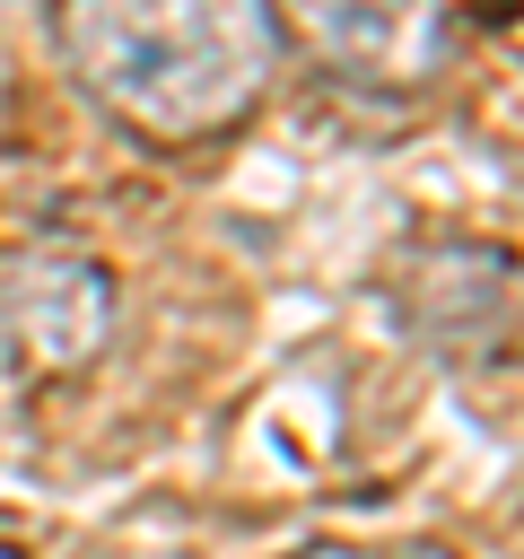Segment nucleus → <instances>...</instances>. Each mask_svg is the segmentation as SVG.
I'll return each mask as SVG.
<instances>
[{"label":"nucleus","mask_w":524,"mask_h":559,"mask_svg":"<svg viewBox=\"0 0 524 559\" xmlns=\"http://www.w3.org/2000/svg\"><path fill=\"white\" fill-rule=\"evenodd\" d=\"M52 44L70 79L148 148H201L236 131L288 52L279 9L262 0H79L52 9Z\"/></svg>","instance_id":"nucleus-1"},{"label":"nucleus","mask_w":524,"mask_h":559,"mask_svg":"<svg viewBox=\"0 0 524 559\" xmlns=\"http://www.w3.org/2000/svg\"><path fill=\"white\" fill-rule=\"evenodd\" d=\"M114 341V271L87 245H9L0 253V358L17 376H79Z\"/></svg>","instance_id":"nucleus-2"},{"label":"nucleus","mask_w":524,"mask_h":559,"mask_svg":"<svg viewBox=\"0 0 524 559\" xmlns=\"http://www.w3.org/2000/svg\"><path fill=\"white\" fill-rule=\"evenodd\" d=\"M393 314L445 367H507L515 358V253L480 236H437L393 271Z\"/></svg>","instance_id":"nucleus-3"},{"label":"nucleus","mask_w":524,"mask_h":559,"mask_svg":"<svg viewBox=\"0 0 524 559\" xmlns=\"http://www.w3.org/2000/svg\"><path fill=\"white\" fill-rule=\"evenodd\" d=\"M306 35L349 79H376V70L428 79L445 61V17H410V9H306Z\"/></svg>","instance_id":"nucleus-4"},{"label":"nucleus","mask_w":524,"mask_h":559,"mask_svg":"<svg viewBox=\"0 0 524 559\" xmlns=\"http://www.w3.org/2000/svg\"><path fill=\"white\" fill-rule=\"evenodd\" d=\"M297 559H454L445 542H367V550H349V542H314V550H297Z\"/></svg>","instance_id":"nucleus-5"}]
</instances>
